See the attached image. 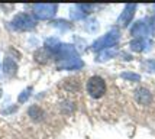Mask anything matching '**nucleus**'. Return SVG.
<instances>
[{"instance_id": "8", "label": "nucleus", "mask_w": 155, "mask_h": 139, "mask_svg": "<svg viewBox=\"0 0 155 139\" xmlns=\"http://www.w3.org/2000/svg\"><path fill=\"white\" fill-rule=\"evenodd\" d=\"M130 32H132V35H135V36H143V35L148 33V29H147V25L142 20H139V22H136L135 25L132 26Z\"/></svg>"}, {"instance_id": "13", "label": "nucleus", "mask_w": 155, "mask_h": 139, "mask_svg": "<svg viewBox=\"0 0 155 139\" xmlns=\"http://www.w3.org/2000/svg\"><path fill=\"white\" fill-rule=\"evenodd\" d=\"M115 51H113V49H106V51H104V52H101L100 55H99V58H97V61H104V60H109V58H110V57H113V55H115Z\"/></svg>"}, {"instance_id": "16", "label": "nucleus", "mask_w": 155, "mask_h": 139, "mask_svg": "<svg viewBox=\"0 0 155 139\" xmlns=\"http://www.w3.org/2000/svg\"><path fill=\"white\" fill-rule=\"evenodd\" d=\"M0 96H2V90H0Z\"/></svg>"}, {"instance_id": "4", "label": "nucleus", "mask_w": 155, "mask_h": 139, "mask_svg": "<svg viewBox=\"0 0 155 139\" xmlns=\"http://www.w3.org/2000/svg\"><path fill=\"white\" fill-rule=\"evenodd\" d=\"M119 41V32L116 29H112L109 33H106L104 36H101L100 39H97L93 44V48L96 51H101V49H110L112 46L116 45V42Z\"/></svg>"}, {"instance_id": "11", "label": "nucleus", "mask_w": 155, "mask_h": 139, "mask_svg": "<svg viewBox=\"0 0 155 139\" xmlns=\"http://www.w3.org/2000/svg\"><path fill=\"white\" fill-rule=\"evenodd\" d=\"M71 18L73 19H83V18H86V13L83 12L80 5H77V6H74L71 9Z\"/></svg>"}, {"instance_id": "10", "label": "nucleus", "mask_w": 155, "mask_h": 139, "mask_svg": "<svg viewBox=\"0 0 155 139\" xmlns=\"http://www.w3.org/2000/svg\"><path fill=\"white\" fill-rule=\"evenodd\" d=\"M29 116H31L34 120H41L42 116H44V112H42L38 106H32L29 109Z\"/></svg>"}, {"instance_id": "9", "label": "nucleus", "mask_w": 155, "mask_h": 139, "mask_svg": "<svg viewBox=\"0 0 155 139\" xmlns=\"http://www.w3.org/2000/svg\"><path fill=\"white\" fill-rule=\"evenodd\" d=\"M49 58H52V55L51 52L48 51L47 48H42V49H38L36 52H35V60L38 61V62H42V64H45L48 62Z\"/></svg>"}, {"instance_id": "14", "label": "nucleus", "mask_w": 155, "mask_h": 139, "mask_svg": "<svg viewBox=\"0 0 155 139\" xmlns=\"http://www.w3.org/2000/svg\"><path fill=\"white\" fill-rule=\"evenodd\" d=\"M122 78L125 80H130V81H139L141 77L138 74H134V73H123L122 74Z\"/></svg>"}, {"instance_id": "6", "label": "nucleus", "mask_w": 155, "mask_h": 139, "mask_svg": "<svg viewBox=\"0 0 155 139\" xmlns=\"http://www.w3.org/2000/svg\"><path fill=\"white\" fill-rule=\"evenodd\" d=\"M135 99H136V101H138L139 104H145V106H147V104H149V103L152 101V94H151L149 90L141 87V88H138V90H136Z\"/></svg>"}, {"instance_id": "5", "label": "nucleus", "mask_w": 155, "mask_h": 139, "mask_svg": "<svg viewBox=\"0 0 155 139\" xmlns=\"http://www.w3.org/2000/svg\"><path fill=\"white\" fill-rule=\"evenodd\" d=\"M135 10H136V5H126L125 6L122 15L119 16V23L122 26H128L130 23V20H132L134 15H135Z\"/></svg>"}, {"instance_id": "15", "label": "nucleus", "mask_w": 155, "mask_h": 139, "mask_svg": "<svg viewBox=\"0 0 155 139\" xmlns=\"http://www.w3.org/2000/svg\"><path fill=\"white\" fill-rule=\"evenodd\" d=\"M31 91H32V88H31V87H29V88H26V90H23V91H22V94H20L19 96V103H23V101H26L28 100V97H29V96H31Z\"/></svg>"}, {"instance_id": "1", "label": "nucleus", "mask_w": 155, "mask_h": 139, "mask_svg": "<svg viewBox=\"0 0 155 139\" xmlns=\"http://www.w3.org/2000/svg\"><path fill=\"white\" fill-rule=\"evenodd\" d=\"M87 93L93 97V99H100L104 96L106 93V81L99 77L94 75L87 81Z\"/></svg>"}, {"instance_id": "3", "label": "nucleus", "mask_w": 155, "mask_h": 139, "mask_svg": "<svg viewBox=\"0 0 155 139\" xmlns=\"http://www.w3.org/2000/svg\"><path fill=\"white\" fill-rule=\"evenodd\" d=\"M34 15L41 20H47L54 18V15L57 13V9L58 6L54 3H38L34 5Z\"/></svg>"}, {"instance_id": "7", "label": "nucleus", "mask_w": 155, "mask_h": 139, "mask_svg": "<svg viewBox=\"0 0 155 139\" xmlns=\"http://www.w3.org/2000/svg\"><path fill=\"white\" fill-rule=\"evenodd\" d=\"M16 70H18V64L10 57H6L5 61H3V71H5V74L9 75V77H12V75L16 74Z\"/></svg>"}, {"instance_id": "12", "label": "nucleus", "mask_w": 155, "mask_h": 139, "mask_svg": "<svg viewBox=\"0 0 155 139\" xmlns=\"http://www.w3.org/2000/svg\"><path fill=\"white\" fill-rule=\"evenodd\" d=\"M143 46H145V41L142 39V38H139V39H134L132 42H130V48H132L134 51H136V52L142 51Z\"/></svg>"}, {"instance_id": "2", "label": "nucleus", "mask_w": 155, "mask_h": 139, "mask_svg": "<svg viewBox=\"0 0 155 139\" xmlns=\"http://www.w3.org/2000/svg\"><path fill=\"white\" fill-rule=\"evenodd\" d=\"M36 25V20L28 13H19L16 15L10 23V26L16 31H31Z\"/></svg>"}]
</instances>
